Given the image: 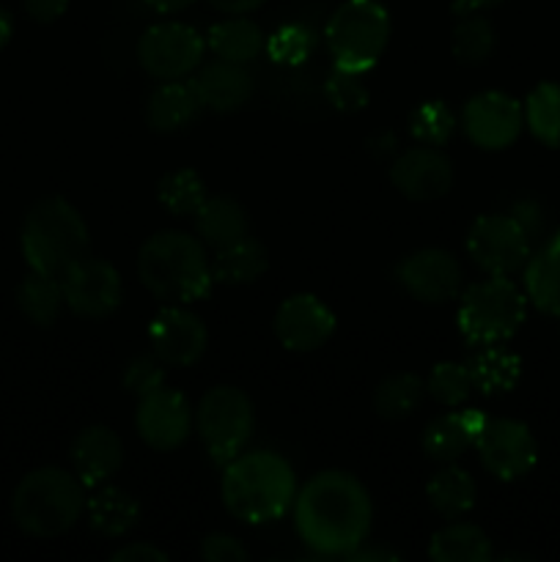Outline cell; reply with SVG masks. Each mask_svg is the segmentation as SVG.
I'll use <instances>...</instances> for the list:
<instances>
[{
  "instance_id": "cell-9",
  "label": "cell",
  "mask_w": 560,
  "mask_h": 562,
  "mask_svg": "<svg viewBox=\"0 0 560 562\" xmlns=\"http://www.w3.org/2000/svg\"><path fill=\"white\" fill-rule=\"evenodd\" d=\"M206 38L187 22H157L137 38V64L154 80H184L203 64Z\"/></svg>"
},
{
  "instance_id": "cell-10",
  "label": "cell",
  "mask_w": 560,
  "mask_h": 562,
  "mask_svg": "<svg viewBox=\"0 0 560 562\" xmlns=\"http://www.w3.org/2000/svg\"><path fill=\"white\" fill-rule=\"evenodd\" d=\"M467 252L486 274L511 278L522 272L533 252V239L514 214H483L467 231Z\"/></svg>"
},
{
  "instance_id": "cell-29",
  "label": "cell",
  "mask_w": 560,
  "mask_h": 562,
  "mask_svg": "<svg viewBox=\"0 0 560 562\" xmlns=\"http://www.w3.org/2000/svg\"><path fill=\"white\" fill-rule=\"evenodd\" d=\"M428 558L434 562H489L494 558L486 532L470 521H448L428 541Z\"/></svg>"
},
{
  "instance_id": "cell-23",
  "label": "cell",
  "mask_w": 560,
  "mask_h": 562,
  "mask_svg": "<svg viewBox=\"0 0 560 562\" xmlns=\"http://www.w3.org/2000/svg\"><path fill=\"white\" fill-rule=\"evenodd\" d=\"M522 274L527 302L536 311L560 318V231L530 252Z\"/></svg>"
},
{
  "instance_id": "cell-17",
  "label": "cell",
  "mask_w": 560,
  "mask_h": 562,
  "mask_svg": "<svg viewBox=\"0 0 560 562\" xmlns=\"http://www.w3.org/2000/svg\"><path fill=\"white\" fill-rule=\"evenodd\" d=\"M275 338L294 355H311L329 344L338 318L316 294H294L275 311Z\"/></svg>"
},
{
  "instance_id": "cell-1",
  "label": "cell",
  "mask_w": 560,
  "mask_h": 562,
  "mask_svg": "<svg viewBox=\"0 0 560 562\" xmlns=\"http://www.w3.org/2000/svg\"><path fill=\"white\" fill-rule=\"evenodd\" d=\"M291 514L296 536L313 554L349 560L368 541L373 503L360 477L344 470H324L296 488Z\"/></svg>"
},
{
  "instance_id": "cell-7",
  "label": "cell",
  "mask_w": 560,
  "mask_h": 562,
  "mask_svg": "<svg viewBox=\"0 0 560 562\" xmlns=\"http://www.w3.org/2000/svg\"><path fill=\"white\" fill-rule=\"evenodd\" d=\"M388 9L379 0H344L324 27V44L333 66L349 71H371L390 44Z\"/></svg>"
},
{
  "instance_id": "cell-25",
  "label": "cell",
  "mask_w": 560,
  "mask_h": 562,
  "mask_svg": "<svg viewBox=\"0 0 560 562\" xmlns=\"http://www.w3.org/2000/svg\"><path fill=\"white\" fill-rule=\"evenodd\" d=\"M192 223H195V236L209 250H220V247L250 234L247 212L242 209L239 201L228 195L206 198L203 206L195 212V217H192Z\"/></svg>"
},
{
  "instance_id": "cell-26",
  "label": "cell",
  "mask_w": 560,
  "mask_h": 562,
  "mask_svg": "<svg viewBox=\"0 0 560 562\" xmlns=\"http://www.w3.org/2000/svg\"><path fill=\"white\" fill-rule=\"evenodd\" d=\"M203 38H206V49H212L214 58L242 66L253 64L267 47V36H264L261 25L253 22L247 14L217 22V25L209 27Z\"/></svg>"
},
{
  "instance_id": "cell-2",
  "label": "cell",
  "mask_w": 560,
  "mask_h": 562,
  "mask_svg": "<svg viewBox=\"0 0 560 562\" xmlns=\"http://www.w3.org/2000/svg\"><path fill=\"white\" fill-rule=\"evenodd\" d=\"M296 472L272 450H242L223 467L220 497L245 525H272L283 519L296 497Z\"/></svg>"
},
{
  "instance_id": "cell-11",
  "label": "cell",
  "mask_w": 560,
  "mask_h": 562,
  "mask_svg": "<svg viewBox=\"0 0 560 562\" xmlns=\"http://www.w3.org/2000/svg\"><path fill=\"white\" fill-rule=\"evenodd\" d=\"M475 453L483 470L503 483L522 481L538 464L536 437L525 423L511 417H486L478 434Z\"/></svg>"
},
{
  "instance_id": "cell-44",
  "label": "cell",
  "mask_w": 560,
  "mask_h": 562,
  "mask_svg": "<svg viewBox=\"0 0 560 562\" xmlns=\"http://www.w3.org/2000/svg\"><path fill=\"white\" fill-rule=\"evenodd\" d=\"M511 214H514V217L525 225V231L530 234V239H536L538 228H541V209H538L533 201H519L514 209H511Z\"/></svg>"
},
{
  "instance_id": "cell-38",
  "label": "cell",
  "mask_w": 560,
  "mask_h": 562,
  "mask_svg": "<svg viewBox=\"0 0 560 562\" xmlns=\"http://www.w3.org/2000/svg\"><path fill=\"white\" fill-rule=\"evenodd\" d=\"M316 49V33L302 22H285L272 36H267L264 53L278 66H302Z\"/></svg>"
},
{
  "instance_id": "cell-24",
  "label": "cell",
  "mask_w": 560,
  "mask_h": 562,
  "mask_svg": "<svg viewBox=\"0 0 560 562\" xmlns=\"http://www.w3.org/2000/svg\"><path fill=\"white\" fill-rule=\"evenodd\" d=\"M201 102L190 80H165L152 91L146 102V121L154 132H179L190 126L201 113Z\"/></svg>"
},
{
  "instance_id": "cell-4",
  "label": "cell",
  "mask_w": 560,
  "mask_h": 562,
  "mask_svg": "<svg viewBox=\"0 0 560 562\" xmlns=\"http://www.w3.org/2000/svg\"><path fill=\"white\" fill-rule=\"evenodd\" d=\"M86 486L60 467H38L27 472L11 497L14 525L31 538H58L86 514Z\"/></svg>"
},
{
  "instance_id": "cell-34",
  "label": "cell",
  "mask_w": 560,
  "mask_h": 562,
  "mask_svg": "<svg viewBox=\"0 0 560 562\" xmlns=\"http://www.w3.org/2000/svg\"><path fill=\"white\" fill-rule=\"evenodd\" d=\"M206 198V181H203L201 173L192 168L170 170V173H165L157 184V201L163 203L173 217H195V212L203 206Z\"/></svg>"
},
{
  "instance_id": "cell-21",
  "label": "cell",
  "mask_w": 560,
  "mask_h": 562,
  "mask_svg": "<svg viewBox=\"0 0 560 562\" xmlns=\"http://www.w3.org/2000/svg\"><path fill=\"white\" fill-rule=\"evenodd\" d=\"M486 415L478 409H456L445 412L437 420H432L423 431V453L439 464H456L467 450H475L478 434H481Z\"/></svg>"
},
{
  "instance_id": "cell-14",
  "label": "cell",
  "mask_w": 560,
  "mask_h": 562,
  "mask_svg": "<svg viewBox=\"0 0 560 562\" xmlns=\"http://www.w3.org/2000/svg\"><path fill=\"white\" fill-rule=\"evenodd\" d=\"M525 126V113L514 97L503 91H483L461 110V130L481 151H505L514 146Z\"/></svg>"
},
{
  "instance_id": "cell-8",
  "label": "cell",
  "mask_w": 560,
  "mask_h": 562,
  "mask_svg": "<svg viewBox=\"0 0 560 562\" xmlns=\"http://www.w3.org/2000/svg\"><path fill=\"white\" fill-rule=\"evenodd\" d=\"M256 428V409L245 390L220 384L203 393L195 409V431L209 461L225 467L247 448Z\"/></svg>"
},
{
  "instance_id": "cell-35",
  "label": "cell",
  "mask_w": 560,
  "mask_h": 562,
  "mask_svg": "<svg viewBox=\"0 0 560 562\" xmlns=\"http://www.w3.org/2000/svg\"><path fill=\"white\" fill-rule=\"evenodd\" d=\"M450 53L459 64L481 66L494 53V27L481 11L475 14H461L450 33Z\"/></svg>"
},
{
  "instance_id": "cell-39",
  "label": "cell",
  "mask_w": 560,
  "mask_h": 562,
  "mask_svg": "<svg viewBox=\"0 0 560 562\" xmlns=\"http://www.w3.org/2000/svg\"><path fill=\"white\" fill-rule=\"evenodd\" d=\"M324 97L333 104L338 113H360L362 108H368V99H371V91H368L366 80H362L360 71L340 69V66H333V71L324 80Z\"/></svg>"
},
{
  "instance_id": "cell-46",
  "label": "cell",
  "mask_w": 560,
  "mask_h": 562,
  "mask_svg": "<svg viewBox=\"0 0 560 562\" xmlns=\"http://www.w3.org/2000/svg\"><path fill=\"white\" fill-rule=\"evenodd\" d=\"M349 560H357V562H395L401 560L399 552H393V549L388 547H368L362 543L360 549H357L355 554H349Z\"/></svg>"
},
{
  "instance_id": "cell-43",
  "label": "cell",
  "mask_w": 560,
  "mask_h": 562,
  "mask_svg": "<svg viewBox=\"0 0 560 562\" xmlns=\"http://www.w3.org/2000/svg\"><path fill=\"white\" fill-rule=\"evenodd\" d=\"M27 16L33 22H42V25H49V22L60 20L69 9V0H22Z\"/></svg>"
},
{
  "instance_id": "cell-49",
  "label": "cell",
  "mask_w": 560,
  "mask_h": 562,
  "mask_svg": "<svg viewBox=\"0 0 560 562\" xmlns=\"http://www.w3.org/2000/svg\"><path fill=\"white\" fill-rule=\"evenodd\" d=\"M11 36H14V20H11L9 11L0 9V49L11 42Z\"/></svg>"
},
{
  "instance_id": "cell-6",
  "label": "cell",
  "mask_w": 560,
  "mask_h": 562,
  "mask_svg": "<svg viewBox=\"0 0 560 562\" xmlns=\"http://www.w3.org/2000/svg\"><path fill=\"white\" fill-rule=\"evenodd\" d=\"M527 318V294L511 278L489 274L459 294L456 327L470 346H500L514 338Z\"/></svg>"
},
{
  "instance_id": "cell-30",
  "label": "cell",
  "mask_w": 560,
  "mask_h": 562,
  "mask_svg": "<svg viewBox=\"0 0 560 562\" xmlns=\"http://www.w3.org/2000/svg\"><path fill=\"white\" fill-rule=\"evenodd\" d=\"M16 307L22 316L36 327H53L58 322L60 311L66 307L64 285L60 278L42 272H27L22 283L16 285Z\"/></svg>"
},
{
  "instance_id": "cell-22",
  "label": "cell",
  "mask_w": 560,
  "mask_h": 562,
  "mask_svg": "<svg viewBox=\"0 0 560 562\" xmlns=\"http://www.w3.org/2000/svg\"><path fill=\"white\" fill-rule=\"evenodd\" d=\"M86 519L99 538L113 541L135 530L141 521V503L126 488L102 483V486H93L86 497Z\"/></svg>"
},
{
  "instance_id": "cell-27",
  "label": "cell",
  "mask_w": 560,
  "mask_h": 562,
  "mask_svg": "<svg viewBox=\"0 0 560 562\" xmlns=\"http://www.w3.org/2000/svg\"><path fill=\"white\" fill-rule=\"evenodd\" d=\"M267 267V247L250 234L220 247L212 256L214 285H250L264 278Z\"/></svg>"
},
{
  "instance_id": "cell-36",
  "label": "cell",
  "mask_w": 560,
  "mask_h": 562,
  "mask_svg": "<svg viewBox=\"0 0 560 562\" xmlns=\"http://www.w3.org/2000/svg\"><path fill=\"white\" fill-rule=\"evenodd\" d=\"M456 132V113L443 99H426L410 113V135L421 146H445Z\"/></svg>"
},
{
  "instance_id": "cell-37",
  "label": "cell",
  "mask_w": 560,
  "mask_h": 562,
  "mask_svg": "<svg viewBox=\"0 0 560 562\" xmlns=\"http://www.w3.org/2000/svg\"><path fill=\"white\" fill-rule=\"evenodd\" d=\"M472 390L475 387H472V373L467 362H437L426 379V393L432 395L439 406H448V409L464 406L467 398L472 395Z\"/></svg>"
},
{
  "instance_id": "cell-19",
  "label": "cell",
  "mask_w": 560,
  "mask_h": 562,
  "mask_svg": "<svg viewBox=\"0 0 560 562\" xmlns=\"http://www.w3.org/2000/svg\"><path fill=\"white\" fill-rule=\"evenodd\" d=\"M190 82L201 108L209 113H234V110L245 108L256 91V82H253L247 66L220 58L206 66H198Z\"/></svg>"
},
{
  "instance_id": "cell-45",
  "label": "cell",
  "mask_w": 560,
  "mask_h": 562,
  "mask_svg": "<svg viewBox=\"0 0 560 562\" xmlns=\"http://www.w3.org/2000/svg\"><path fill=\"white\" fill-rule=\"evenodd\" d=\"M267 0H209L212 9H217L220 14H228V16H239V14H250V11L261 9Z\"/></svg>"
},
{
  "instance_id": "cell-32",
  "label": "cell",
  "mask_w": 560,
  "mask_h": 562,
  "mask_svg": "<svg viewBox=\"0 0 560 562\" xmlns=\"http://www.w3.org/2000/svg\"><path fill=\"white\" fill-rule=\"evenodd\" d=\"M426 395V382L415 373H393L373 390V412L382 420L399 423L415 415Z\"/></svg>"
},
{
  "instance_id": "cell-47",
  "label": "cell",
  "mask_w": 560,
  "mask_h": 562,
  "mask_svg": "<svg viewBox=\"0 0 560 562\" xmlns=\"http://www.w3.org/2000/svg\"><path fill=\"white\" fill-rule=\"evenodd\" d=\"M503 0H453V14L461 16V14H475V11H486V9H494V5H500Z\"/></svg>"
},
{
  "instance_id": "cell-31",
  "label": "cell",
  "mask_w": 560,
  "mask_h": 562,
  "mask_svg": "<svg viewBox=\"0 0 560 562\" xmlns=\"http://www.w3.org/2000/svg\"><path fill=\"white\" fill-rule=\"evenodd\" d=\"M467 366L472 373V387L483 395L508 393L522 376V360L514 351L503 349V344L481 346V351Z\"/></svg>"
},
{
  "instance_id": "cell-28",
  "label": "cell",
  "mask_w": 560,
  "mask_h": 562,
  "mask_svg": "<svg viewBox=\"0 0 560 562\" xmlns=\"http://www.w3.org/2000/svg\"><path fill=\"white\" fill-rule=\"evenodd\" d=\"M426 499L437 516L445 521L464 519L478 503V483L467 470L456 464H445L443 470L434 472L432 481L426 483Z\"/></svg>"
},
{
  "instance_id": "cell-41",
  "label": "cell",
  "mask_w": 560,
  "mask_h": 562,
  "mask_svg": "<svg viewBox=\"0 0 560 562\" xmlns=\"http://www.w3.org/2000/svg\"><path fill=\"white\" fill-rule=\"evenodd\" d=\"M201 558L206 562H247L250 552L239 538L228 536V532H212L201 541Z\"/></svg>"
},
{
  "instance_id": "cell-33",
  "label": "cell",
  "mask_w": 560,
  "mask_h": 562,
  "mask_svg": "<svg viewBox=\"0 0 560 562\" xmlns=\"http://www.w3.org/2000/svg\"><path fill=\"white\" fill-rule=\"evenodd\" d=\"M525 126L538 143L547 148L560 146V86L558 82H541L527 93L525 104Z\"/></svg>"
},
{
  "instance_id": "cell-42",
  "label": "cell",
  "mask_w": 560,
  "mask_h": 562,
  "mask_svg": "<svg viewBox=\"0 0 560 562\" xmlns=\"http://www.w3.org/2000/svg\"><path fill=\"white\" fill-rule=\"evenodd\" d=\"M113 562H168V552L159 549L157 543H148V541H132L126 547L115 549L110 554Z\"/></svg>"
},
{
  "instance_id": "cell-48",
  "label": "cell",
  "mask_w": 560,
  "mask_h": 562,
  "mask_svg": "<svg viewBox=\"0 0 560 562\" xmlns=\"http://www.w3.org/2000/svg\"><path fill=\"white\" fill-rule=\"evenodd\" d=\"M148 9H154L157 14H179V11L190 9L195 0H146Z\"/></svg>"
},
{
  "instance_id": "cell-20",
  "label": "cell",
  "mask_w": 560,
  "mask_h": 562,
  "mask_svg": "<svg viewBox=\"0 0 560 562\" xmlns=\"http://www.w3.org/2000/svg\"><path fill=\"white\" fill-rule=\"evenodd\" d=\"M69 459L82 486H102L110 477L119 475L124 464V442L110 426H88L71 442Z\"/></svg>"
},
{
  "instance_id": "cell-12",
  "label": "cell",
  "mask_w": 560,
  "mask_h": 562,
  "mask_svg": "<svg viewBox=\"0 0 560 562\" xmlns=\"http://www.w3.org/2000/svg\"><path fill=\"white\" fill-rule=\"evenodd\" d=\"M60 285H64V300L75 316L99 318L113 316L124 300V283H121V272L104 258H80L71 263L64 274H60Z\"/></svg>"
},
{
  "instance_id": "cell-13",
  "label": "cell",
  "mask_w": 560,
  "mask_h": 562,
  "mask_svg": "<svg viewBox=\"0 0 560 562\" xmlns=\"http://www.w3.org/2000/svg\"><path fill=\"white\" fill-rule=\"evenodd\" d=\"M395 280L412 300L423 305H445L459 300L464 289V269L453 252L443 247H423L395 263Z\"/></svg>"
},
{
  "instance_id": "cell-16",
  "label": "cell",
  "mask_w": 560,
  "mask_h": 562,
  "mask_svg": "<svg viewBox=\"0 0 560 562\" xmlns=\"http://www.w3.org/2000/svg\"><path fill=\"white\" fill-rule=\"evenodd\" d=\"M135 428L143 445L157 453H173L190 439L192 406L179 390L159 387L137 398Z\"/></svg>"
},
{
  "instance_id": "cell-18",
  "label": "cell",
  "mask_w": 560,
  "mask_h": 562,
  "mask_svg": "<svg viewBox=\"0 0 560 562\" xmlns=\"http://www.w3.org/2000/svg\"><path fill=\"white\" fill-rule=\"evenodd\" d=\"M390 181L406 201H439L453 190V162L437 146H412L390 165Z\"/></svg>"
},
{
  "instance_id": "cell-3",
  "label": "cell",
  "mask_w": 560,
  "mask_h": 562,
  "mask_svg": "<svg viewBox=\"0 0 560 562\" xmlns=\"http://www.w3.org/2000/svg\"><path fill=\"white\" fill-rule=\"evenodd\" d=\"M137 278L165 305H190L214 289L212 256L195 234L159 231L137 252Z\"/></svg>"
},
{
  "instance_id": "cell-5",
  "label": "cell",
  "mask_w": 560,
  "mask_h": 562,
  "mask_svg": "<svg viewBox=\"0 0 560 562\" xmlns=\"http://www.w3.org/2000/svg\"><path fill=\"white\" fill-rule=\"evenodd\" d=\"M20 247L33 272L60 278L71 263L88 256L91 234L75 203L53 195L38 201L25 214Z\"/></svg>"
},
{
  "instance_id": "cell-40",
  "label": "cell",
  "mask_w": 560,
  "mask_h": 562,
  "mask_svg": "<svg viewBox=\"0 0 560 562\" xmlns=\"http://www.w3.org/2000/svg\"><path fill=\"white\" fill-rule=\"evenodd\" d=\"M121 384H124L126 393H132L135 398L154 393L165 384V366L154 355H137L126 362L124 373H121Z\"/></svg>"
},
{
  "instance_id": "cell-15",
  "label": "cell",
  "mask_w": 560,
  "mask_h": 562,
  "mask_svg": "<svg viewBox=\"0 0 560 562\" xmlns=\"http://www.w3.org/2000/svg\"><path fill=\"white\" fill-rule=\"evenodd\" d=\"M148 344L165 368H192L206 355L209 329L203 318L184 305H165L148 322Z\"/></svg>"
}]
</instances>
